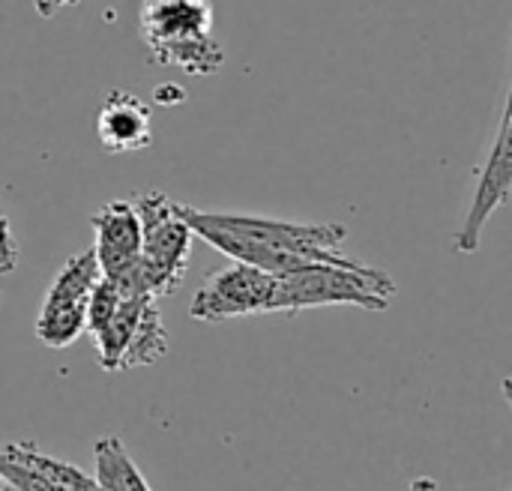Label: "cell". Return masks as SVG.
Returning <instances> with one entry per match:
<instances>
[{
	"mask_svg": "<svg viewBox=\"0 0 512 491\" xmlns=\"http://www.w3.org/2000/svg\"><path fill=\"white\" fill-rule=\"evenodd\" d=\"M177 210L189 222L192 234L210 243L216 252L273 276H285L309 264H357V258H348L342 252L348 228L339 222H294L249 213H201L186 204H177Z\"/></svg>",
	"mask_w": 512,
	"mask_h": 491,
	"instance_id": "obj_1",
	"label": "cell"
},
{
	"mask_svg": "<svg viewBox=\"0 0 512 491\" xmlns=\"http://www.w3.org/2000/svg\"><path fill=\"white\" fill-rule=\"evenodd\" d=\"M132 207L141 225V255L111 282L123 297H168L180 288L189 270L195 234L165 192H141L132 198Z\"/></svg>",
	"mask_w": 512,
	"mask_h": 491,
	"instance_id": "obj_2",
	"label": "cell"
},
{
	"mask_svg": "<svg viewBox=\"0 0 512 491\" xmlns=\"http://www.w3.org/2000/svg\"><path fill=\"white\" fill-rule=\"evenodd\" d=\"M396 297V282L363 261L351 267L309 264L303 270L279 276L273 312H303L315 306H357L384 312Z\"/></svg>",
	"mask_w": 512,
	"mask_h": 491,
	"instance_id": "obj_3",
	"label": "cell"
},
{
	"mask_svg": "<svg viewBox=\"0 0 512 491\" xmlns=\"http://www.w3.org/2000/svg\"><path fill=\"white\" fill-rule=\"evenodd\" d=\"M276 285H279V276L234 261L231 267L213 270L204 279V285L195 291V297L189 303V315L195 321L219 324L228 318L273 312Z\"/></svg>",
	"mask_w": 512,
	"mask_h": 491,
	"instance_id": "obj_4",
	"label": "cell"
},
{
	"mask_svg": "<svg viewBox=\"0 0 512 491\" xmlns=\"http://www.w3.org/2000/svg\"><path fill=\"white\" fill-rule=\"evenodd\" d=\"M102 276L99 261L93 246L72 255L60 273L54 276L39 318H36V336L42 345L48 348H69L81 333H84V306H87V294L96 285V279Z\"/></svg>",
	"mask_w": 512,
	"mask_h": 491,
	"instance_id": "obj_5",
	"label": "cell"
},
{
	"mask_svg": "<svg viewBox=\"0 0 512 491\" xmlns=\"http://www.w3.org/2000/svg\"><path fill=\"white\" fill-rule=\"evenodd\" d=\"M512 192V108L510 96L504 102L501 111V123H498V135L495 144L489 147L486 162L477 168V183H474V198L471 207L462 219V228L456 234V252L462 255H474L483 243V231L489 225V219L498 213V207H504L510 201Z\"/></svg>",
	"mask_w": 512,
	"mask_h": 491,
	"instance_id": "obj_6",
	"label": "cell"
},
{
	"mask_svg": "<svg viewBox=\"0 0 512 491\" xmlns=\"http://www.w3.org/2000/svg\"><path fill=\"white\" fill-rule=\"evenodd\" d=\"M96 243V261L105 279H117L120 273H126L138 255H141V225H138V213L129 201H108L102 204L93 216H90Z\"/></svg>",
	"mask_w": 512,
	"mask_h": 491,
	"instance_id": "obj_7",
	"label": "cell"
},
{
	"mask_svg": "<svg viewBox=\"0 0 512 491\" xmlns=\"http://www.w3.org/2000/svg\"><path fill=\"white\" fill-rule=\"evenodd\" d=\"M96 135L105 153L144 150L153 138L150 105L126 90H111L96 114Z\"/></svg>",
	"mask_w": 512,
	"mask_h": 491,
	"instance_id": "obj_8",
	"label": "cell"
},
{
	"mask_svg": "<svg viewBox=\"0 0 512 491\" xmlns=\"http://www.w3.org/2000/svg\"><path fill=\"white\" fill-rule=\"evenodd\" d=\"M201 33H213L210 0H162V3H144L141 9V39L147 51Z\"/></svg>",
	"mask_w": 512,
	"mask_h": 491,
	"instance_id": "obj_9",
	"label": "cell"
},
{
	"mask_svg": "<svg viewBox=\"0 0 512 491\" xmlns=\"http://www.w3.org/2000/svg\"><path fill=\"white\" fill-rule=\"evenodd\" d=\"M150 60L159 66H177L189 75H213L225 63V48L213 33H201L150 48Z\"/></svg>",
	"mask_w": 512,
	"mask_h": 491,
	"instance_id": "obj_10",
	"label": "cell"
},
{
	"mask_svg": "<svg viewBox=\"0 0 512 491\" xmlns=\"http://www.w3.org/2000/svg\"><path fill=\"white\" fill-rule=\"evenodd\" d=\"M150 303V297H123L120 306L114 309V315L90 336L93 348H96V363L105 372H120V360L123 351L135 333V324L141 318V309Z\"/></svg>",
	"mask_w": 512,
	"mask_h": 491,
	"instance_id": "obj_11",
	"label": "cell"
},
{
	"mask_svg": "<svg viewBox=\"0 0 512 491\" xmlns=\"http://www.w3.org/2000/svg\"><path fill=\"white\" fill-rule=\"evenodd\" d=\"M0 453H3V456H9L12 462H18V465L30 468L33 474H39V477H45V480H51V483L63 486V489L99 491L96 489V477L84 474L81 468H75V465H69V462H63V459H54V456L42 453V450H39L36 444H30V441L6 444V447H0Z\"/></svg>",
	"mask_w": 512,
	"mask_h": 491,
	"instance_id": "obj_12",
	"label": "cell"
},
{
	"mask_svg": "<svg viewBox=\"0 0 512 491\" xmlns=\"http://www.w3.org/2000/svg\"><path fill=\"white\" fill-rule=\"evenodd\" d=\"M96 489L99 491H153L147 477L132 462L120 438L96 441Z\"/></svg>",
	"mask_w": 512,
	"mask_h": 491,
	"instance_id": "obj_13",
	"label": "cell"
},
{
	"mask_svg": "<svg viewBox=\"0 0 512 491\" xmlns=\"http://www.w3.org/2000/svg\"><path fill=\"white\" fill-rule=\"evenodd\" d=\"M165 351H168V333H165L162 315L156 309V300H150L141 309V318L135 324V333H132L126 351H123L120 372L123 369H138V366H153L159 357H165Z\"/></svg>",
	"mask_w": 512,
	"mask_h": 491,
	"instance_id": "obj_14",
	"label": "cell"
},
{
	"mask_svg": "<svg viewBox=\"0 0 512 491\" xmlns=\"http://www.w3.org/2000/svg\"><path fill=\"white\" fill-rule=\"evenodd\" d=\"M120 300H123L120 288H117L111 279L99 276L96 285H93L90 294H87V306H84V333L93 336V333L114 315V309L120 306Z\"/></svg>",
	"mask_w": 512,
	"mask_h": 491,
	"instance_id": "obj_15",
	"label": "cell"
},
{
	"mask_svg": "<svg viewBox=\"0 0 512 491\" xmlns=\"http://www.w3.org/2000/svg\"><path fill=\"white\" fill-rule=\"evenodd\" d=\"M0 483L12 491H69L57 486V483H51V480H45V477H39V474H33L30 468L12 462L3 453H0Z\"/></svg>",
	"mask_w": 512,
	"mask_h": 491,
	"instance_id": "obj_16",
	"label": "cell"
},
{
	"mask_svg": "<svg viewBox=\"0 0 512 491\" xmlns=\"http://www.w3.org/2000/svg\"><path fill=\"white\" fill-rule=\"evenodd\" d=\"M18 255H21V249H18V240L12 234V225L0 213V273H12L18 267Z\"/></svg>",
	"mask_w": 512,
	"mask_h": 491,
	"instance_id": "obj_17",
	"label": "cell"
},
{
	"mask_svg": "<svg viewBox=\"0 0 512 491\" xmlns=\"http://www.w3.org/2000/svg\"><path fill=\"white\" fill-rule=\"evenodd\" d=\"M153 102L156 105H180V102H186V90L177 84H159L153 90Z\"/></svg>",
	"mask_w": 512,
	"mask_h": 491,
	"instance_id": "obj_18",
	"label": "cell"
},
{
	"mask_svg": "<svg viewBox=\"0 0 512 491\" xmlns=\"http://www.w3.org/2000/svg\"><path fill=\"white\" fill-rule=\"evenodd\" d=\"M69 3H78V0H33L36 12H39L42 18H54L57 9H63V6H69Z\"/></svg>",
	"mask_w": 512,
	"mask_h": 491,
	"instance_id": "obj_19",
	"label": "cell"
},
{
	"mask_svg": "<svg viewBox=\"0 0 512 491\" xmlns=\"http://www.w3.org/2000/svg\"><path fill=\"white\" fill-rule=\"evenodd\" d=\"M408 491H438V483H435L432 477H417V480L408 486Z\"/></svg>",
	"mask_w": 512,
	"mask_h": 491,
	"instance_id": "obj_20",
	"label": "cell"
},
{
	"mask_svg": "<svg viewBox=\"0 0 512 491\" xmlns=\"http://www.w3.org/2000/svg\"><path fill=\"white\" fill-rule=\"evenodd\" d=\"M144 3H162V0H144Z\"/></svg>",
	"mask_w": 512,
	"mask_h": 491,
	"instance_id": "obj_21",
	"label": "cell"
},
{
	"mask_svg": "<svg viewBox=\"0 0 512 491\" xmlns=\"http://www.w3.org/2000/svg\"><path fill=\"white\" fill-rule=\"evenodd\" d=\"M0 491H6V486H3V483H0Z\"/></svg>",
	"mask_w": 512,
	"mask_h": 491,
	"instance_id": "obj_22",
	"label": "cell"
}]
</instances>
